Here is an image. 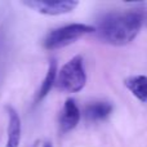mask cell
Returning <instances> with one entry per match:
<instances>
[{"instance_id": "obj_8", "label": "cell", "mask_w": 147, "mask_h": 147, "mask_svg": "<svg viewBox=\"0 0 147 147\" xmlns=\"http://www.w3.org/2000/svg\"><path fill=\"white\" fill-rule=\"evenodd\" d=\"M124 85L129 89L130 93L138 99V101L146 103L147 102V76L136 75L129 76L124 80Z\"/></svg>"}, {"instance_id": "obj_7", "label": "cell", "mask_w": 147, "mask_h": 147, "mask_svg": "<svg viewBox=\"0 0 147 147\" xmlns=\"http://www.w3.org/2000/svg\"><path fill=\"white\" fill-rule=\"evenodd\" d=\"M112 110V105L107 101H96V102H90L84 107V116L86 120L89 121H102L106 120L107 117L111 115Z\"/></svg>"}, {"instance_id": "obj_6", "label": "cell", "mask_w": 147, "mask_h": 147, "mask_svg": "<svg viewBox=\"0 0 147 147\" xmlns=\"http://www.w3.org/2000/svg\"><path fill=\"white\" fill-rule=\"evenodd\" d=\"M80 110H79L75 99H66L63 109L61 111V116H59V129H61V132L67 133L72 130L80 121Z\"/></svg>"}, {"instance_id": "obj_3", "label": "cell", "mask_w": 147, "mask_h": 147, "mask_svg": "<svg viewBox=\"0 0 147 147\" xmlns=\"http://www.w3.org/2000/svg\"><path fill=\"white\" fill-rule=\"evenodd\" d=\"M96 32V27L85 23H70L62 26L56 30H52L45 38L43 39V47L48 51L61 49L70 44L78 41L86 34Z\"/></svg>"}, {"instance_id": "obj_2", "label": "cell", "mask_w": 147, "mask_h": 147, "mask_svg": "<svg viewBox=\"0 0 147 147\" xmlns=\"http://www.w3.org/2000/svg\"><path fill=\"white\" fill-rule=\"evenodd\" d=\"M86 84V72L81 56H76L70 59L57 72V89L66 93H78Z\"/></svg>"}, {"instance_id": "obj_4", "label": "cell", "mask_w": 147, "mask_h": 147, "mask_svg": "<svg viewBox=\"0 0 147 147\" xmlns=\"http://www.w3.org/2000/svg\"><path fill=\"white\" fill-rule=\"evenodd\" d=\"M26 7L45 16H61L72 12L79 5L76 0H26Z\"/></svg>"}, {"instance_id": "obj_1", "label": "cell", "mask_w": 147, "mask_h": 147, "mask_svg": "<svg viewBox=\"0 0 147 147\" xmlns=\"http://www.w3.org/2000/svg\"><path fill=\"white\" fill-rule=\"evenodd\" d=\"M145 22L142 9H128L107 13L98 23L96 32L101 40L111 45L121 47L133 41Z\"/></svg>"}, {"instance_id": "obj_10", "label": "cell", "mask_w": 147, "mask_h": 147, "mask_svg": "<svg viewBox=\"0 0 147 147\" xmlns=\"http://www.w3.org/2000/svg\"><path fill=\"white\" fill-rule=\"evenodd\" d=\"M43 147H53V145H52L51 142H44L43 143Z\"/></svg>"}, {"instance_id": "obj_5", "label": "cell", "mask_w": 147, "mask_h": 147, "mask_svg": "<svg viewBox=\"0 0 147 147\" xmlns=\"http://www.w3.org/2000/svg\"><path fill=\"white\" fill-rule=\"evenodd\" d=\"M5 111L8 115V128H7V143L5 147H20L21 133H22V125H21V117L14 107L10 105L5 106Z\"/></svg>"}, {"instance_id": "obj_9", "label": "cell", "mask_w": 147, "mask_h": 147, "mask_svg": "<svg viewBox=\"0 0 147 147\" xmlns=\"http://www.w3.org/2000/svg\"><path fill=\"white\" fill-rule=\"evenodd\" d=\"M57 62L56 59H51L49 62V67L47 70V74H45V78L43 79L40 84V88H39L38 93H36V98H35V103H39L40 101H43L48 93L51 92V89L56 84V79H57Z\"/></svg>"}]
</instances>
